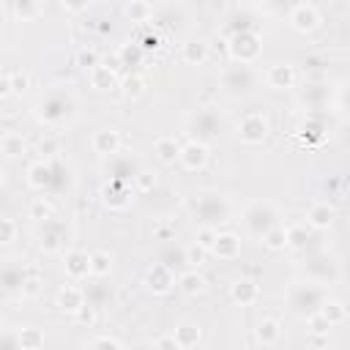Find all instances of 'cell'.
I'll use <instances>...</instances> for the list:
<instances>
[{
	"mask_svg": "<svg viewBox=\"0 0 350 350\" xmlns=\"http://www.w3.org/2000/svg\"><path fill=\"white\" fill-rule=\"evenodd\" d=\"M77 107L79 101L71 85H52L38 96V101L33 104V112L44 126H66L74 120Z\"/></svg>",
	"mask_w": 350,
	"mask_h": 350,
	"instance_id": "6da1fadb",
	"label": "cell"
},
{
	"mask_svg": "<svg viewBox=\"0 0 350 350\" xmlns=\"http://www.w3.org/2000/svg\"><path fill=\"white\" fill-rule=\"evenodd\" d=\"M36 241H38V249H41V252L57 254V252L66 246V241H68V227H66V221H60V219H55V216L38 221Z\"/></svg>",
	"mask_w": 350,
	"mask_h": 350,
	"instance_id": "ba28073f",
	"label": "cell"
},
{
	"mask_svg": "<svg viewBox=\"0 0 350 350\" xmlns=\"http://www.w3.org/2000/svg\"><path fill=\"white\" fill-rule=\"evenodd\" d=\"M25 180H27V186L36 189V191L52 189V161H44V159L30 161V164H27V172H25Z\"/></svg>",
	"mask_w": 350,
	"mask_h": 350,
	"instance_id": "7402d4cb",
	"label": "cell"
},
{
	"mask_svg": "<svg viewBox=\"0 0 350 350\" xmlns=\"http://www.w3.org/2000/svg\"><path fill=\"white\" fill-rule=\"evenodd\" d=\"M334 219H336V211H334V205L325 202V200L312 202L309 211H306V224H309L312 230H320V232L328 230V227L334 224Z\"/></svg>",
	"mask_w": 350,
	"mask_h": 350,
	"instance_id": "d4e9b609",
	"label": "cell"
},
{
	"mask_svg": "<svg viewBox=\"0 0 350 350\" xmlns=\"http://www.w3.org/2000/svg\"><path fill=\"white\" fill-rule=\"evenodd\" d=\"M287 22H290V27H293L295 33L306 36V33H314V30L320 27V11H317L312 3L301 0L298 5H293V8H290Z\"/></svg>",
	"mask_w": 350,
	"mask_h": 350,
	"instance_id": "7c38bea8",
	"label": "cell"
},
{
	"mask_svg": "<svg viewBox=\"0 0 350 350\" xmlns=\"http://www.w3.org/2000/svg\"><path fill=\"white\" fill-rule=\"evenodd\" d=\"M301 101L309 109H323V104H328V88L325 85H306L301 90Z\"/></svg>",
	"mask_w": 350,
	"mask_h": 350,
	"instance_id": "8d00e7d4",
	"label": "cell"
},
{
	"mask_svg": "<svg viewBox=\"0 0 350 350\" xmlns=\"http://www.w3.org/2000/svg\"><path fill=\"white\" fill-rule=\"evenodd\" d=\"M88 345H90V347H115V350H120V347H123V339H118V336H112V334H101V336L90 339Z\"/></svg>",
	"mask_w": 350,
	"mask_h": 350,
	"instance_id": "f5cc1de1",
	"label": "cell"
},
{
	"mask_svg": "<svg viewBox=\"0 0 350 350\" xmlns=\"http://www.w3.org/2000/svg\"><path fill=\"white\" fill-rule=\"evenodd\" d=\"M41 153L44 156H55V142L52 139H41Z\"/></svg>",
	"mask_w": 350,
	"mask_h": 350,
	"instance_id": "be15d7a7",
	"label": "cell"
},
{
	"mask_svg": "<svg viewBox=\"0 0 350 350\" xmlns=\"http://www.w3.org/2000/svg\"><path fill=\"white\" fill-rule=\"evenodd\" d=\"M0 347H19V336L16 334H0Z\"/></svg>",
	"mask_w": 350,
	"mask_h": 350,
	"instance_id": "6125c7cd",
	"label": "cell"
},
{
	"mask_svg": "<svg viewBox=\"0 0 350 350\" xmlns=\"http://www.w3.org/2000/svg\"><path fill=\"white\" fill-rule=\"evenodd\" d=\"M19 336V347L22 350H41L44 347V331L41 328H33V325H25L16 331Z\"/></svg>",
	"mask_w": 350,
	"mask_h": 350,
	"instance_id": "60d3db41",
	"label": "cell"
},
{
	"mask_svg": "<svg viewBox=\"0 0 350 350\" xmlns=\"http://www.w3.org/2000/svg\"><path fill=\"white\" fill-rule=\"evenodd\" d=\"M88 79H90V88L93 90H98V93H109V90H115L118 88V71H112L109 66H93L90 71H88Z\"/></svg>",
	"mask_w": 350,
	"mask_h": 350,
	"instance_id": "484cf974",
	"label": "cell"
},
{
	"mask_svg": "<svg viewBox=\"0 0 350 350\" xmlns=\"http://www.w3.org/2000/svg\"><path fill=\"white\" fill-rule=\"evenodd\" d=\"M213 241H216V227H211V224H200V227H197V235H194V243H200V246L211 254Z\"/></svg>",
	"mask_w": 350,
	"mask_h": 350,
	"instance_id": "681fc988",
	"label": "cell"
},
{
	"mask_svg": "<svg viewBox=\"0 0 350 350\" xmlns=\"http://www.w3.org/2000/svg\"><path fill=\"white\" fill-rule=\"evenodd\" d=\"M208 159H211V145L197 142V139H189L186 145H180L178 161H180L183 170H189V172H200V170H205Z\"/></svg>",
	"mask_w": 350,
	"mask_h": 350,
	"instance_id": "5bb4252c",
	"label": "cell"
},
{
	"mask_svg": "<svg viewBox=\"0 0 350 350\" xmlns=\"http://www.w3.org/2000/svg\"><path fill=\"white\" fill-rule=\"evenodd\" d=\"M306 323H309V331H312V334H328V328H331V325L320 317V312L309 314V317H306Z\"/></svg>",
	"mask_w": 350,
	"mask_h": 350,
	"instance_id": "9f6ffc18",
	"label": "cell"
},
{
	"mask_svg": "<svg viewBox=\"0 0 350 350\" xmlns=\"http://www.w3.org/2000/svg\"><path fill=\"white\" fill-rule=\"evenodd\" d=\"M11 93V74H0V98H8Z\"/></svg>",
	"mask_w": 350,
	"mask_h": 350,
	"instance_id": "94428289",
	"label": "cell"
},
{
	"mask_svg": "<svg viewBox=\"0 0 350 350\" xmlns=\"http://www.w3.org/2000/svg\"><path fill=\"white\" fill-rule=\"evenodd\" d=\"M153 347H159V350H178L172 334H170V336H159V339H153Z\"/></svg>",
	"mask_w": 350,
	"mask_h": 350,
	"instance_id": "91938a15",
	"label": "cell"
},
{
	"mask_svg": "<svg viewBox=\"0 0 350 350\" xmlns=\"http://www.w3.org/2000/svg\"><path fill=\"white\" fill-rule=\"evenodd\" d=\"M304 273H306V279H312V282L328 287V284H334V282L339 279V265H336L331 257H314V260L306 262Z\"/></svg>",
	"mask_w": 350,
	"mask_h": 350,
	"instance_id": "e0dca14e",
	"label": "cell"
},
{
	"mask_svg": "<svg viewBox=\"0 0 350 350\" xmlns=\"http://www.w3.org/2000/svg\"><path fill=\"white\" fill-rule=\"evenodd\" d=\"M221 88L230 96H243L254 88V74L246 63H230L221 71Z\"/></svg>",
	"mask_w": 350,
	"mask_h": 350,
	"instance_id": "9c48e42d",
	"label": "cell"
},
{
	"mask_svg": "<svg viewBox=\"0 0 350 350\" xmlns=\"http://www.w3.org/2000/svg\"><path fill=\"white\" fill-rule=\"evenodd\" d=\"M85 301H88V298H85V287H79V282L63 284V287L57 290V295H55V306H57L60 312H66V314H74Z\"/></svg>",
	"mask_w": 350,
	"mask_h": 350,
	"instance_id": "ffe728a7",
	"label": "cell"
},
{
	"mask_svg": "<svg viewBox=\"0 0 350 350\" xmlns=\"http://www.w3.org/2000/svg\"><path fill=\"white\" fill-rule=\"evenodd\" d=\"M320 317L334 328V325H342V323H347V306L339 301V298H323V304H320Z\"/></svg>",
	"mask_w": 350,
	"mask_h": 350,
	"instance_id": "f1b7e54d",
	"label": "cell"
},
{
	"mask_svg": "<svg viewBox=\"0 0 350 350\" xmlns=\"http://www.w3.org/2000/svg\"><path fill=\"white\" fill-rule=\"evenodd\" d=\"M25 150H27V142H25L22 134H16V131H5V134L0 137V153H3V156L16 159V156H22Z\"/></svg>",
	"mask_w": 350,
	"mask_h": 350,
	"instance_id": "d590c367",
	"label": "cell"
},
{
	"mask_svg": "<svg viewBox=\"0 0 350 350\" xmlns=\"http://www.w3.org/2000/svg\"><path fill=\"white\" fill-rule=\"evenodd\" d=\"M279 219H282L279 208L273 202H268V200H254L243 211V227L254 238H262L273 224H279Z\"/></svg>",
	"mask_w": 350,
	"mask_h": 350,
	"instance_id": "8992f818",
	"label": "cell"
},
{
	"mask_svg": "<svg viewBox=\"0 0 350 350\" xmlns=\"http://www.w3.org/2000/svg\"><path fill=\"white\" fill-rule=\"evenodd\" d=\"M178 3H189V0H178Z\"/></svg>",
	"mask_w": 350,
	"mask_h": 350,
	"instance_id": "03108f58",
	"label": "cell"
},
{
	"mask_svg": "<svg viewBox=\"0 0 350 350\" xmlns=\"http://www.w3.org/2000/svg\"><path fill=\"white\" fill-rule=\"evenodd\" d=\"M309 243H312V227L309 224H290L287 227V249L306 252Z\"/></svg>",
	"mask_w": 350,
	"mask_h": 350,
	"instance_id": "e575fe53",
	"label": "cell"
},
{
	"mask_svg": "<svg viewBox=\"0 0 350 350\" xmlns=\"http://www.w3.org/2000/svg\"><path fill=\"white\" fill-rule=\"evenodd\" d=\"M60 5H63L68 14H82V11H88L90 0H60Z\"/></svg>",
	"mask_w": 350,
	"mask_h": 350,
	"instance_id": "6f0895ef",
	"label": "cell"
},
{
	"mask_svg": "<svg viewBox=\"0 0 350 350\" xmlns=\"http://www.w3.org/2000/svg\"><path fill=\"white\" fill-rule=\"evenodd\" d=\"M282 339V323L276 317H262L254 328V342L262 347H273Z\"/></svg>",
	"mask_w": 350,
	"mask_h": 350,
	"instance_id": "4316f807",
	"label": "cell"
},
{
	"mask_svg": "<svg viewBox=\"0 0 350 350\" xmlns=\"http://www.w3.org/2000/svg\"><path fill=\"white\" fill-rule=\"evenodd\" d=\"M71 317H74V323H77V325H82V328H90V325L96 323V306L85 301V304H82V306H79V309H77Z\"/></svg>",
	"mask_w": 350,
	"mask_h": 350,
	"instance_id": "c3c4849f",
	"label": "cell"
},
{
	"mask_svg": "<svg viewBox=\"0 0 350 350\" xmlns=\"http://www.w3.org/2000/svg\"><path fill=\"white\" fill-rule=\"evenodd\" d=\"M98 200L104 208L109 211H126L131 205V183L126 180H115V178H107L98 189Z\"/></svg>",
	"mask_w": 350,
	"mask_h": 350,
	"instance_id": "30bf717a",
	"label": "cell"
},
{
	"mask_svg": "<svg viewBox=\"0 0 350 350\" xmlns=\"http://www.w3.org/2000/svg\"><path fill=\"white\" fill-rule=\"evenodd\" d=\"M211 254L219 257V260H224V262L241 257V235L232 232V230H224V232L216 230V241L211 246Z\"/></svg>",
	"mask_w": 350,
	"mask_h": 350,
	"instance_id": "ac0fdd59",
	"label": "cell"
},
{
	"mask_svg": "<svg viewBox=\"0 0 350 350\" xmlns=\"http://www.w3.org/2000/svg\"><path fill=\"white\" fill-rule=\"evenodd\" d=\"M265 82L273 90H290L295 85V66H290V63H273V66H268Z\"/></svg>",
	"mask_w": 350,
	"mask_h": 350,
	"instance_id": "cb8c5ba5",
	"label": "cell"
},
{
	"mask_svg": "<svg viewBox=\"0 0 350 350\" xmlns=\"http://www.w3.org/2000/svg\"><path fill=\"white\" fill-rule=\"evenodd\" d=\"M27 88H30V74L27 71H11V93L22 96V93H27Z\"/></svg>",
	"mask_w": 350,
	"mask_h": 350,
	"instance_id": "f907efd6",
	"label": "cell"
},
{
	"mask_svg": "<svg viewBox=\"0 0 350 350\" xmlns=\"http://www.w3.org/2000/svg\"><path fill=\"white\" fill-rule=\"evenodd\" d=\"M11 14L19 22H33L44 16V0H11Z\"/></svg>",
	"mask_w": 350,
	"mask_h": 350,
	"instance_id": "1f68e13d",
	"label": "cell"
},
{
	"mask_svg": "<svg viewBox=\"0 0 350 350\" xmlns=\"http://www.w3.org/2000/svg\"><path fill=\"white\" fill-rule=\"evenodd\" d=\"M85 298H88V304H93V306H104V301H107L109 295H107V290H104V287L93 284V287H88V290H85Z\"/></svg>",
	"mask_w": 350,
	"mask_h": 350,
	"instance_id": "db71d44e",
	"label": "cell"
},
{
	"mask_svg": "<svg viewBox=\"0 0 350 350\" xmlns=\"http://www.w3.org/2000/svg\"><path fill=\"white\" fill-rule=\"evenodd\" d=\"M123 14L131 22H148L153 16V5H150V0H129L123 5Z\"/></svg>",
	"mask_w": 350,
	"mask_h": 350,
	"instance_id": "ab89813d",
	"label": "cell"
},
{
	"mask_svg": "<svg viewBox=\"0 0 350 350\" xmlns=\"http://www.w3.org/2000/svg\"><path fill=\"white\" fill-rule=\"evenodd\" d=\"M139 170H142L139 161H137L134 156H129V153H120V150H118V153H112V156H104V172H107V178L131 183Z\"/></svg>",
	"mask_w": 350,
	"mask_h": 350,
	"instance_id": "8fae6325",
	"label": "cell"
},
{
	"mask_svg": "<svg viewBox=\"0 0 350 350\" xmlns=\"http://www.w3.org/2000/svg\"><path fill=\"white\" fill-rule=\"evenodd\" d=\"M16 235H19L16 221H14V219H8V216H0V246L14 243V241H16Z\"/></svg>",
	"mask_w": 350,
	"mask_h": 350,
	"instance_id": "7dc6e473",
	"label": "cell"
},
{
	"mask_svg": "<svg viewBox=\"0 0 350 350\" xmlns=\"http://www.w3.org/2000/svg\"><path fill=\"white\" fill-rule=\"evenodd\" d=\"M38 290H41V279L30 273V276L25 279V284H22V290H19V293H22L25 298H33V295H38Z\"/></svg>",
	"mask_w": 350,
	"mask_h": 350,
	"instance_id": "11a10c76",
	"label": "cell"
},
{
	"mask_svg": "<svg viewBox=\"0 0 350 350\" xmlns=\"http://www.w3.org/2000/svg\"><path fill=\"white\" fill-rule=\"evenodd\" d=\"M230 298L235 304H241V306H254L260 301V284L254 279H249V276H241V279H235L230 284Z\"/></svg>",
	"mask_w": 350,
	"mask_h": 350,
	"instance_id": "603a6c76",
	"label": "cell"
},
{
	"mask_svg": "<svg viewBox=\"0 0 350 350\" xmlns=\"http://www.w3.org/2000/svg\"><path fill=\"white\" fill-rule=\"evenodd\" d=\"M205 257H208V252H205L200 243H194V241L183 249V265H189V268H200V265H205Z\"/></svg>",
	"mask_w": 350,
	"mask_h": 350,
	"instance_id": "f6af8a7d",
	"label": "cell"
},
{
	"mask_svg": "<svg viewBox=\"0 0 350 350\" xmlns=\"http://www.w3.org/2000/svg\"><path fill=\"white\" fill-rule=\"evenodd\" d=\"M191 211H194V216H197L202 224H211V227L224 224V221H230V216H232L230 197L221 194V191H213V189L200 191L197 200H194V205H191Z\"/></svg>",
	"mask_w": 350,
	"mask_h": 350,
	"instance_id": "277c9868",
	"label": "cell"
},
{
	"mask_svg": "<svg viewBox=\"0 0 350 350\" xmlns=\"http://www.w3.org/2000/svg\"><path fill=\"white\" fill-rule=\"evenodd\" d=\"M77 66L85 68V71H90L93 66H98V55H96V49H90V46L79 49V52H77Z\"/></svg>",
	"mask_w": 350,
	"mask_h": 350,
	"instance_id": "816d5d0a",
	"label": "cell"
},
{
	"mask_svg": "<svg viewBox=\"0 0 350 350\" xmlns=\"http://www.w3.org/2000/svg\"><path fill=\"white\" fill-rule=\"evenodd\" d=\"M186 131H189L191 139L205 142V145H213V142H219V137L224 131V118L213 107H197L186 118Z\"/></svg>",
	"mask_w": 350,
	"mask_h": 350,
	"instance_id": "3957f363",
	"label": "cell"
},
{
	"mask_svg": "<svg viewBox=\"0 0 350 350\" xmlns=\"http://www.w3.org/2000/svg\"><path fill=\"white\" fill-rule=\"evenodd\" d=\"M180 57H183L186 66H202V63L211 57V49H208L205 41L191 38V41H186V44L180 46Z\"/></svg>",
	"mask_w": 350,
	"mask_h": 350,
	"instance_id": "f546056e",
	"label": "cell"
},
{
	"mask_svg": "<svg viewBox=\"0 0 350 350\" xmlns=\"http://www.w3.org/2000/svg\"><path fill=\"white\" fill-rule=\"evenodd\" d=\"M27 216L38 224V221H44V219L55 216V205H52L46 197H33V202H30V208H27Z\"/></svg>",
	"mask_w": 350,
	"mask_h": 350,
	"instance_id": "7bdbcfd3",
	"label": "cell"
},
{
	"mask_svg": "<svg viewBox=\"0 0 350 350\" xmlns=\"http://www.w3.org/2000/svg\"><path fill=\"white\" fill-rule=\"evenodd\" d=\"M325 284H317L312 279H295L290 287H287V306L293 309V314L298 317H309L320 309L323 298H325Z\"/></svg>",
	"mask_w": 350,
	"mask_h": 350,
	"instance_id": "7a4b0ae2",
	"label": "cell"
},
{
	"mask_svg": "<svg viewBox=\"0 0 350 350\" xmlns=\"http://www.w3.org/2000/svg\"><path fill=\"white\" fill-rule=\"evenodd\" d=\"M27 276H30V271H27L25 260H11V262L0 265V287L8 290V293L22 290V284H25Z\"/></svg>",
	"mask_w": 350,
	"mask_h": 350,
	"instance_id": "d6986e66",
	"label": "cell"
},
{
	"mask_svg": "<svg viewBox=\"0 0 350 350\" xmlns=\"http://www.w3.org/2000/svg\"><path fill=\"white\" fill-rule=\"evenodd\" d=\"M137 44H139V46H142L145 52H150V49H159V44H161V38H159L156 33H145V36H142V38H139Z\"/></svg>",
	"mask_w": 350,
	"mask_h": 350,
	"instance_id": "680465c9",
	"label": "cell"
},
{
	"mask_svg": "<svg viewBox=\"0 0 350 350\" xmlns=\"http://www.w3.org/2000/svg\"><path fill=\"white\" fill-rule=\"evenodd\" d=\"M175 284H178L180 293H186V295H200V293H205V276L197 273V268H186L183 273H178Z\"/></svg>",
	"mask_w": 350,
	"mask_h": 350,
	"instance_id": "d6a6232c",
	"label": "cell"
},
{
	"mask_svg": "<svg viewBox=\"0 0 350 350\" xmlns=\"http://www.w3.org/2000/svg\"><path fill=\"white\" fill-rule=\"evenodd\" d=\"M118 88L123 90L126 98H137V96H142V90H145V79H142V74L131 71V74H126V77L118 82Z\"/></svg>",
	"mask_w": 350,
	"mask_h": 350,
	"instance_id": "b9f144b4",
	"label": "cell"
},
{
	"mask_svg": "<svg viewBox=\"0 0 350 350\" xmlns=\"http://www.w3.org/2000/svg\"><path fill=\"white\" fill-rule=\"evenodd\" d=\"M227 55L232 63H257L260 55H262V38L254 27H246V30H235L227 36Z\"/></svg>",
	"mask_w": 350,
	"mask_h": 350,
	"instance_id": "5b68a950",
	"label": "cell"
},
{
	"mask_svg": "<svg viewBox=\"0 0 350 350\" xmlns=\"http://www.w3.org/2000/svg\"><path fill=\"white\" fill-rule=\"evenodd\" d=\"M145 290L153 293V295H170L172 287H175V273L170 265L164 262H153L148 271H145V279H142Z\"/></svg>",
	"mask_w": 350,
	"mask_h": 350,
	"instance_id": "4fadbf2b",
	"label": "cell"
},
{
	"mask_svg": "<svg viewBox=\"0 0 350 350\" xmlns=\"http://www.w3.org/2000/svg\"><path fill=\"white\" fill-rule=\"evenodd\" d=\"M63 273L71 282H85L90 276V254L85 249H68L63 257Z\"/></svg>",
	"mask_w": 350,
	"mask_h": 350,
	"instance_id": "2e32d148",
	"label": "cell"
},
{
	"mask_svg": "<svg viewBox=\"0 0 350 350\" xmlns=\"http://www.w3.org/2000/svg\"><path fill=\"white\" fill-rule=\"evenodd\" d=\"M115 55H118L120 66H126V68H137V66H142V60H145V49H142L137 41H126V44H120Z\"/></svg>",
	"mask_w": 350,
	"mask_h": 350,
	"instance_id": "836d02e7",
	"label": "cell"
},
{
	"mask_svg": "<svg viewBox=\"0 0 350 350\" xmlns=\"http://www.w3.org/2000/svg\"><path fill=\"white\" fill-rule=\"evenodd\" d=\"M90 148H93L98 156H112V153H118V150L123 148V137H120V131H115V129H98V131H93V137H90Z\"/></svg>",
	"mask_w": 350,
	"mask_h": 350,
	"instance_id": "44dd1931",
	"label": "cell"
},
{
	"mask_svg": "<svg viewBox=\"0 0 350 350\" xmlns=\"http://www.w3.org/2000/svg\"><path fill=\"white\" fill-rule=\"evenodd\" d=\"M235 134H238L241 145L257 148V145H262V142L268 139V134H271V123H268V118H265L262 112H246V115L238 120Z\"/></svg>",
	"mask_w": 350,
	"mask_h": 350,
	"instance_id": "52a82bcc",
	"label": "cell"
},
{
	"mask_svg": "<svg viewBox=\"0 0 350 350\" xmlns=\"http://www.w3.org/2000/svg\"><path fill=\"white\" fill-rule=\"evenodd\" d=\"M3 186H5V172L0 170V189H3Z\"/></svg>",
	"mask_w": 350,
	"mask_h": 350,
	"instance_id": "e7e4bbea",
	"label": "cell"
},
{
	"mask_svg": "<svg viewBox=\"0 0 350 350\" xmlns=\"http://www.w3.org/2000/svg\"><path fill=\"white\" fill-rule=\"evenodd\" d=\"M153 153H156V159H159L161 164H175V161H178V153H180V142H178L175 137L164 134V137H159V139L153 142Z\"/></svg>",
	"mask_w": 350,
	"mask_h": 350,
	"instance_id": "4dcf8cb0",
	"label": "cell"
},
{
	"mask_svg": "<svg viewBox=\"0 0 350 350\" xmlns=\"http://www.w3.org/2000/svg\"><path fill=\"white\" fill-rule=\"evenodd\" d=\"M156 180H159V178H156V172L142 167V170L134 175V180H131V183H134V189H137V191L148 194V191H153V189H156Z\"/></svg>",
	"mask_w": 350,
	"mask_h": 350,
	"instance_id": "bcb514c9",
	"label": "cell"
},
{
	"mask_svg": "<svg viewBox=\"0 0 350 350\" xmlns=\"http://www.w3.org/2000/svg\"><path fill=\"white\" fill-rule=\"evenodd\" d=\"M325 131H328V118L320 112V109H312L306 112L301 129H298V137L306 142V145H317L325 139Z\"/></svg>",
	"mask_w": 350,
	"mask_h": 350,
	"instance_id": "9a60e30c",
	"label": "cell"
},
{
	"mask_svg": "<svg viewBox=\"0 0 350 350\" xmlns=\"http://www.w3.org/2000/svg\"><path fill=\"white\" fill-rule=\"evenodd\" d=\"M260 241H262V246L271 249V252H284V249H287V227L279 221V224H273Z\"/></svg>",
	"mask_w": 350,
	"mask_h": 350,
	"instance_id": "74e56055",
	"label": "cell"
},
{
	"mask_svg": "<svg viewBox=\"0 0 350 350\" xmlns=\"http://www.w3.org/2000/svg\"><path fill=\"white\" fill-rule=\"evenodd\" d=\"M298 3H301V0H260L262 11H265L268 16H287L290 8L298 5Z\"/></svg>",
	"mask_w": 350,
	"mask_h": 350,
	"instance_id": "ee69618b",
	"label": "cell"
},
{
	"mask_svg": "<svg viewBox=\"0 0 350 350\" xmlns=\"http://www.w3.org/2000/svg\"><path fill=\"white\" fill-rule=\"evenodd\" d=\"M172 336H175L178 350H191V347H197V345H200V339H202V328H200L197 323L183 320V323H178V325H175Z\"/></svg>",
	"mask_w": 350,
	"mask_h": 350,
	"instance_id": "83f0119b",
	"label": "cell"
},
{
	"mask_svg": "<svg viewBox=\"0 0 350 350\" xmlns=\"http://www.w3.org/2000/svg\"><path fill=\"white\" fill-rule=\"evenodd\" d=\"M109 273H112V254L104 252V249L90 252V276L104 279V276H109Z\"/></svg>",
	"mask_w": 350,
	"mask_h": 350,
	"instance_id": "f35d334b",
	"label": "cell"
}]
</instances>
